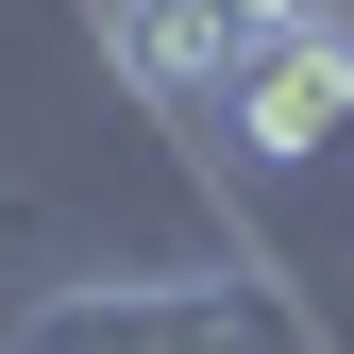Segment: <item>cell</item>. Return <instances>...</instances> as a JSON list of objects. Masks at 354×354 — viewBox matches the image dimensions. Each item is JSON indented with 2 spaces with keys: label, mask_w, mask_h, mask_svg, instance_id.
<instances>
[{
  "label": "cell",
  "mask_w": 354,
  "mask_h": 354,
  "mask_svg": "<svg viewBox=\"0 0 354 354\" xmlns=\"http://www.w3.org/2000/svg\"><path fill=\"white\" fill-rule=\"evenodd\" d=\"M84 34H102V68L136 84L152 118H219L253 68V17L236 0H84Z\"/></svg>",
  "instance_id": "6da1fadb"
},
{
  "label": "cell",
  "mask_w": 354,
  "mask_h": 354,
  "mask_svg": "<svg viewBox=\"0 0 354 354\" xmlns=\"http://www.w3.org/2000/svg\"><path fill=\"white\" fill-rule=\"evenodd\" d=\"M219 118H236V152L270 169V186L321 169V152L354 136V17H337V34H253V68H236Z\"/></svg>",
  "instance_id": "7a4b0ae2"
},
{
  "label": "cell",
  "mask_w": 354,
  "mask_h": 354,
  "mask_svg": "<svg viewBox=\"0 0 354 354\" xmlns=\"http://www.w3.org/2000/svg\"><path fill=\"white\" fill-rule=\"evenodd\" d=\"M0 354H17V321H0Z\"/></svg>",
  "instance_id": "3957f363"
}]
</instances>
